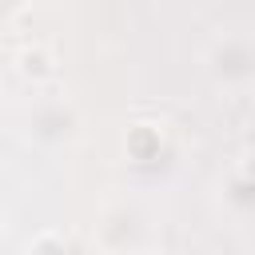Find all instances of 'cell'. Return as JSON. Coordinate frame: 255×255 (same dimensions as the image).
<instances>
[{
  "instance_id": "obj_1",
  "label": "cell",
  "mask_w": 255,
  "mask_h": 255,
  "mask_svg": "<svg viewBox=\"0 0 255 255\" xmlns=\"http://www.w3.org/2000/svg\"><path fill=\"white\" fill-rule=\"evenodd\" d=\"M20 72H24L28 80H48V76H52V56H48L44 48H28V52L20 56Z\"/></svg>"
},
{
  "instance_id": "obj_2",
  "label": "cell",
  "mask_w": 255,
  "mask_h": 255,
  "mask_svg": "<svg viewBox=\"0 0 255 255\" xmlns=\"http://www.w3.org/2000/svg\"><path fill=\"white\" fill-rule=\"evenodd\" d=\"M52 247H64L60 239H52V235H44V239H36L32 243V251H52Z\"/></svg>"
},
{
  "instance_id": "obj_3",
  "label": "cell",
  "mask_w": 255,
  "mask_h": 255,
  "mask_svg": "<svg viewBox=\"0 0 255 255\" xmlns=\"http://www.w3.org/2000/svg\"><path fill=\"white\" fill-rule=\"evenodd\" d=\"M243 175H247V179H255V151H247V155H243Z\"/></svg>"
}]
</instances>
